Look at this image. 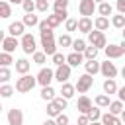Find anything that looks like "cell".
<instances>
[{
  "instance_id": "cell-1",
  "label": "cell",
  "mask_w": 125,
  "mask_h": 125,
  "mask_svg": "<svg viewBox=\"0 0 125 125\" xmlns=\"http://www.w3.org/2000/svg\"><path fill=\"white\" fill-rule=\"evenodd\" d=\"M35 84H37L35 76H31V74H21V78L16 80V88H14V90H18L20 94H25V92H31Z\"/></svg>"
},
{
  "instance_id": "cell-2",
  "label": "cell",
  "mask_w": 125,
  "mask_h": 125,
  "mask_svg": "<svg viewBox=\"0 0 125 125\" xmlns=\"http://www.w3.org/2000/svg\"><path fill=\"white\" fill-rule=\"evenodd\" d=\"M20 47L25 55H33L37 51V43H35V37L31 33H23L21 39H20Z\"/></svg>"
},
{
  "instance_id": "cell-3",
  "label": "cell",
  "mask_w": 125,
  "mask_h": 125,
  "mask_svg": "<svg viewBox=\"0 0 125 125\" xmlns=\"http://www.w3.org/2000/svg\"><path fill=\"white\" fill-rule=\"evenodd\" d=\"M88 41H90V45H94L96 49H104V47L107 45V39H105L104 31H98V29H92V31L88 33Z\"/></svg>"
},
{
  "instance_id": "cell-4",
  "label": "cell",
  "mask_w": 125,
  "mask_h": 125,
  "mask_svg": "<svg viewBox=\"0 0 125 125\" xmlns=\"http://www.w3.org/2000/svg\"><path fill=\"white\" fill-rule=\"evenodd\" d=\"M92 84H94V76L92 74H82V76H78V80H76V84H74V88H76V92H80V94H86L90 88H92Z\"/></svg>"
},
{
  "instance_id": "cell-5",
  "label": "cell",
  "mask_w": 125,
  "mask_h": 125,
  "mask_svg": "<svg viewBox=\"0 0 125 125\" xmlns=\"http://www.w3.org/2000/svg\"><path fill=\"white\" fill-rule=\"evenodd\" d=\"M35 80H37V84H41V86H49L51 80H55V70H51V68H41V70L37 72Z\"/></svg>"
},
{
  "instance_id": "cell-6",
  "label": "cell",
  "mask_w": 125,
  "mask_h": 125,
  "mask_svg": "<svg viewBox=\"0 0 125 125\" xmlns=\"http://www.w3.org/2000/svg\"><path fill=\"white\" fill-rule=\"evenodd\" d=\"M70 70H72V66L70 64H61V66H57V70H55V80H59L61 84L62 82H68V78H70Z\"/></svg>"
},
{
  "instance_id": "cell-7",
  "label": "cell",
  "mask_w": 125,
  "mask_h": 125,
  "mask_svg": "<svg viewBox=\"0 0 125 125\" xmlns=\"http://www.w3.org/2000/svg\"><path fill=\"white\" fill-rule=\"evenodd\" d=\"M6 119H8V125H23V111L18 107H12L6 115Z\"/></svg>"
},
{
  "instance_id": "cell-8",
  "label": "cell",
  "mask_w": 125,
  "mask_h": 125,
  "mask_svg": "<svg viewBox=\"0 0 125 125\" xmlns=\"http://www.w3.org/2000/svg\"><path fill=\"white\" fill-rule=\"evenodd\" d=\"M94 10H96V2H94V0H80V2H78V12H80V16L90 18V16L94 14Z\"/></svg>"
},
{
  "instance_id": "cell-9",
  "label": "cell",
  "mask_w": 125,
  "mask_h": 125,
  "mask_svg": "<svg viewBox=\"0 0 125 125\" xmlns=\"http://www.w3.org/2000/svg\"><path fill=\"white\" fill-rule=\"evenodd\" d=\"M100 72L105 76V78H115L117 76V66L113 62H109V59L105 62H100Z\"/></svg>"
},
{
  "instance_id": "cell-10",
  "label": "cell",
  "mask_w": 125,
  "mask_h": 125,
  "mask_svg": "<svg viewBox=\"0 0 125 125\" xmlns=\"http://www.w3.org/2000/svg\"><path fill=\"white\" fill-rule=\"evenodd\" d=\"M8 33H10L12 37H21V35L25 33V25H23V21H12V23L8 25Z\"/></svg>"
},
{
  "instance_id": "cell-11",
  "label": "cell",
  "mask_w": 125,
  "mask_h": 125,
  "mask_svg": "<svg viewBox=\"0 0 125 125\" xmlns=\"http://www.w3.org/2000/svg\"><path fill=\"white\" fill-rule=\"evenodd\" d=\"M20 47V41H18V37H6L4 41H2V49H4V53H14L16 49Z\"/></svg>"
},
{
  "instance_id": "cell-12",
  "label": "cell",
  "mask_w": 125,
  "mask_h": 125,
  "mask_svg": "<svg viewBox=\"0 0 125 125\" xmlns=\"http://www.w3.org/2000/svg\"><path fill=\"white\" fill-rule=\"evenodd\" d=\"M41 47H43V53L47 57H53L57 53V43H55V37L53 39H41Z\"/></svg>"
},
{
  "instance_id": "cell-13",
  "label": "cell",
  "mask_w": 125,
  "mask_h": 125,
  "mask_svg": "<svg viewBox=\"0 0 125 125\" xmlns=\"http://www.w3.org/2000/svg\"><path fill=\"white\" fill-rule=\"evenodd\" d=\"M104 51H105V57H107V59H119V57L123 55L121 47H119V45H115V43L105 45V47H104Z\"/></svg>"
},
{
  "instance_id": "cell-14",
  "label": "cell",
  "mask_w": 125,
  "mask_h": 125,
  "mask_svg": "<svg viewBox=\"0 0 125 125\" xmlns=\"http://www.w3.org/2000/svg\"><path fill=\"white\" fill-rule=\"evenodd\" d=\"M92 105H94L92 100H90L88 96H84V94H82V96L78 98V102H76V109H78L80 113H88V109H90Z\"/></svg>"
},
{
  "instance_id": "cell-15",
  "label": "cell",
  "mask_w": 125,
  "mask_h": 125,
  "mask_svg": "<svg viewBox=\"0 0 125 125\" xmlns=\"http://www.w3.org/2000/svg\"><path fill=\"white\" fill-rule=\"evenodd\" d=\"M76 29L82 31V33H90V31L94 29V21H92L90 18H84V16H82V18L78 20V27H76Z\"/></svg>"
},
{
  "instance_id": "cell-16",
  "label": "cell",
  "mask_w": 125,
  "mask_h": 125,
  "mask_svg": "<svg viewBox=\"0 0 125 125\" xmlns=\"http://www.w3.org/2000/svg\"><path fill=\"white\" fill-rule=\"evenodd\" d=\"M14 64H16V72L18 74H27L29 68H31V62L27 59H18V61H14Z\"/></svg>"
},
{
  "instance_id": "cell-17",
  "label": "cell",
  "mask_w": 125,
  "mask_h": 125,
  "mask_svg": "<svg viewBox=\"0 0 125 125\" xmlns=\"http://www.w3.org/2000/svg\"><path fill=\"white\" fill-rule=\"evenodd\" d=\"M100 121H102V125H123L121 123V119H119V115H113V113H104L102 117H100Z\"/></svg>"
},
{
  "instance_id": "cell-18",
  "label": "cell",
  "mask_w": 125,
  "mask_h": 125,
  "mask_svg": "<svg viewBox=\"0 0 125 125\" xmlns=\"http://www.w3.org/2000/svg\"><path fill=\"white\" fill-rule=\"evenodd\" d=\"M84 62V55L82 53H70V55H66V64H70V66H78V64H82Z\"/></svg>"
},
{
  "instance_id": "cell-19",
  "label": "cell",
  "mask_w": 125,
  "mask_h": 125,
  "mask_svg": "<svg viewBox=\"0 0 125 125\" xmlns=\"http://www.w3.org/2000/svg\"><path fill=\"white\" fill-rule=\"evenodd\" d=\"M109 27V18H105V16H98L96 20H94V29H98V31H105Z\"/></svg>"
},
{
  "instance_id": "cell-20",
  "label": "cell",
  "mask_w": 125,
  "mask_h": 125,
  "mask_svg": "<svg viewBox=\"0 0 125 125\" xmlns=\"http://www.w3.org/2000/svg\"><path fill=\"white\" fill-rule=\"evenodd\" d=\"M74 92H76L74 84H70V82H62V84H61V94H62V98L70 100V98L74 96Z\"/></svg>"
},
{
  "instance_id": "cell-21",
  "label": "cell",
  "mask_w": 125,
  "mask_h": 125,
  "mask_svg": "<svg viewBox=\"0 0 125 125\" xmlns=\"http://www.w3.org/2000/svg\"><path fill=\"white\" fill-rule=\"evenodd\" d=\"M84 68H86V72H88V74H92V76H94V74H98V72H100V62H98L96 59L86 61V62H84Z\"/></svg>"
},
{
  "instance_id": "cell-22",
  "label": "cell",
  "mask_w": 125,
  "mask_h": 125,
  "mask_svg": "<svg viewBox=\"0 0 125 125\" xmlns=\"http://www.w3.org/2000/svg\"><path fill=\"white\" fill-rule=\"evenodd\" d=\"M96 10H98V14L100 16H111V12H113V8H111V4H107V2H100V4H96Z\"/></svg>"
},
{
  "instance_id": "cell-23",
  "label": "cell",
  "mask_w": 125,
  "mask_h": 125,
  "mask_svg": "<svg viewBox=\"0 0 125 125\" xmlns=\"http://www.w3.org/2000/svg\"><path fill=\"white\" fill-rule=\"evenodd\" d=\"M117 92V84H115V80L113 78H105L104 80V94H115Z\"/></svg>"
},
{
  "instance_id": "cell-24",
  "label": "cell",
  "mask_w": 125,
  "mask_h": 125,
  "mask_svg": "<svg viewBox=\"0 0 125 125\" xmlns=\"http://www.w3.org/2000/svg\"><path fill=\"white\" fill-rule=\"evenodd\" d=\"M59 113H62V109H61V107L57 105V102H55V100H51V102L47 104V115L55 119V117H57Z\"/></svg>"
},
{
  "instance_id": "cell-25",
  "label": "cell",
  "mask_w": 125,
  "mask_h": 125,
  "mask_svg": "<svg viewBox=\"0 0 125 125\" xmlns=\"http://www.w3.org/2000/svg\"><path fill=\"white\" fill-rule=\"evenodd\" d=\"M55 94H57V92L51 88V84L41 88V100H45V102H51V100H55Z\"/></svg>"
},
{
  "instance_id": "cell-26",
  "label": "cell",
  "mask_w": 125,
  "mask_h": 125,
  "mask_svg": "<svg viewBox=\"0 0 125 125\" xmlns=\"http://www.w3.org/2000/svg\"><path fill=\"white\" fill-rule=\"evenodd\" d=\"M45 21L49 23V27H51V29H55V27H57L59 23H62L64 20H62L59 14H51V16H47V18H45Z\"/></svg>"
},
{
  "instance_id": "cell-27",
  "label": "cell",
  "mask_w": 125,
  "mask_h": 125,
  "mask_svg": "<svg viewBox=\"0 0 125 125\" xmlns=\"http://www.w3.org/2000/svg\"><path fill=\"white\" fill-rule=\"evenodd\" d=\"M10 16H12V6H10L8 0H2L0 2V20L2 18H10Z\"/></svg>"
},
{
  "instance_id": "cell-28",
  "label": "cell",
  "mask_w": 125,
  "mask_h": 125,
  "mask_svg": "<svg viewBox=\"0 0 125 125\" xmlns=\"http://www.w3.org/2000/svg\"><path fill=\"white\" fill-rule=\"evenodd\" d=\"M21 21H23V25H25V27H33V25H37V23H39V18H37L35 14H25Z\"/></svg>"
},
{
  "instance_id": "cell-29",
  "label": "cell",
  "mask_w": 125,
  "mask_h": 125,
  "mask_svg": "<svg viewBox=\"0 0 125 125\" xmlns=\"http://www.w3.org/2000/svg\"><path fill=\"white\" fill-rule=\"evenodd\" d=\"M111 25L117 27V29H123V27H125V16H123V14H115V16L111 18Z\"/></svg>"
},
{
  "instance_id": "cell-30",
  "label": "cell",
  "mask_w": 125,
  "mask_h": 125,
  "mask_svg": "<svg viewBox=\"0 0 125 125\" xmlns=\"http://www.w3.org/2000/svg\"><path fill=\"white\" fill-rule=\"evenodd\" d=\"M98 51H100V49H96L94 45L86 47L84 53H82V55H84V61H92V59H96V57H98Z\"/></svg>"
},
{
  "instance_id": "cell-31",
  "label": "cell",
  "mask_w": 125,
  "mask_h": 125,
  "mask_svg": "<svg viewBox=\"0 0 125 125\" xmlns=\"http://www.w3.org/2000/svg\"><path fill=\"white\" fill-rule=\"evenodd\" d=\"M109 96L107 94H100V96H96V100H94V104L98 105V107H107L109 105Z\"/></svg>"
},
{
  "instance_id": "cell-32",
  "label": "cell",
  "mask_w": 125,
  "mask_h": 125,
  "mask_svg": "<svg viewBox=\"0 0 125 125\" xmlns=\"http://www.w3.org/2000/svg\"><path fill=\"white\" fill-rule=\"evenodd\" d=\"M109 113H113V115H119L121 111H123V102L121 100H117V102H109Z\"/></svg>"
},
{
  "instance_id": "cell-33",
  "label": "cell",
  "mask_w": 125,
  "mask_h": 125,
  "mask_svg": "<svg viewBox=\"0 0 125 125\" xmlns=\"http://www.w3.org/2000/svg\"><path fill=\"white\" fill-rule=\"evenodd\" d=\"M70 47H72L76 53H84V49H86L88 45H86L84 39H72V45H70Z\"/></svg>"
},
{
  "instance_id": "cell-34",
  "label": "cell",
  "mask_w": 125,
  "mask_h": 125,
  "mask_svg": "<svg viewBox=\"0 0 125 125\" xmlns=\"http://www.w3.org/2000/svg\"><path fill=\"white\" fill-rule=\"evenodd\" d=\"M86 115H88V119H90V121H100L102 111H100V107H94V105H92V107L88 109V113H86Z\"/></svg>"
},
{
  "instance_id": "cell-35",
  "label": "cell",
  "mask_w": 125,
  "mask_h": 125,
  "mask_svg": "<svg viewBox=\"0 0 125 125\" xmlns=\"http://www.w3.org/2000/svg\"><path fill=\"white\" fill-rule=\"evenodd\" d=\"M10 64H14L12 53H0V66H10Z\"/></svg>"
},
{
  "instance_id": "cell-36",
  "label": "cell",
  "mask_w": 125,
  "mask_h": 125,
  "mask_svg": "<svg viewBox=\"0 0 125 125\" xmlns=\"http://www.w3.org/2000/svg\"><path fill=\"white\" fill-rule=\"evenodd\" d=\"M68 2H70V0H55V4H53V10H55V14H59V12H64V10L68 8Z\"/></svg>"
},
{
  "instance_id": "cell-37",
  "label": "cell",
  "mask_w": 125,
  "mask_h": 125,
  "mask_svg": "<svg viewBox=\"0 0 125 125\" xmlns=\"http://www.w3.org/2000/svg\"><path fill=\"white\" fill-rule=\"evenodd\" d=\"M12 94H14V86H10V84L0 86V98H12Z\"/></svg>"
},
{
  "instance_id": "cell-38",
  "label": "cell",
  "mask_w": 125,
  "mask_h": 125,
  "mask_svg": "<svg viewBox=\"0 0 125 125\" xmlns=\"http://www.w3.org/2000/svg\"><path fill=\"white\" fill-rule=\"evenodd\" d=\"M10 78H12V70H10L8 66H0V82L6 84Z\"/></svg>"
},
{
  "instance_id": "cell-39",
  "label": "cell",
  "mask_w": 125,
  "mask_h": 125,
  "mask_svg": "<svg viewBox=\"0 0 125 125\" xmlns=\"http://www.w3.org/2000/svg\"><path fill=\"white\" fill-rule=\"evenodd\" d=\"M33 62H35V64H45V62H47V55H45L43 51H35V53H33Z\"/></svg>"
},
{
  "instance_id": "cell-40",
  "label": "cell",
  "mask_w": 125,
  "mask_h": 125,
  "mask_svg": "<svg viewBox=\"0 0 125 125\" xmlns=\"http://www.w3.org/2000/svg\"><path fill=\"white\" fill-rule=\"evenodd\" d=\"M21 8L25 14H33L35 12V0H23L21 2Z\"/></svg>"
},
{
  "instance_id": "cell-41",
  "label": "cell",
  "mask_w": 125,
  "mask_h": 125,
  "mask_svg": "<svg viewBox=\"0 0 125 125\" xmlns=\"http://www.w3.org/2000/svg\"><path fill=\"white\" fill-rule=\"evenodd\" d=\"M57 43H59L61 47H70V45H72V39H70L68 33H64V35H61V37L57 39Z\"/></svg>"
},
{
  "instance_id": "cell-42",
  "label": "cell",
  "mask_w": 125,
  "mask_h": 125,
  "mask_svg": "<svg viewBox=\"0 0 125 125\" xmlns=\"http://www.w3.org/2000/svg\"><path fill=\"white\" fill-rule=\"evenodd\" d=\"M35 10L37 12H47L49 10V2L47 0H35Z\"/></svg>"
},
{
  "instance_id": "cell-43",
  "label": "cell",
  "mask_w": 125,
  "mask_h": 125,
  "mask_svg": "<svg viewBox=\"0 0 125 125\" xmlns=\"http://www.w3.org/2000/svg\"><path fill=\"white\" fill-rule=\"evenodd\" d=\"M64 27H66V31H76V27H78V20L68 18V20H66V23H64Z\"/></svg>"
},
{
  "instance_id": "cell-44",
  "label": "cell",
  "mask_w": 125,
  "mask_h": 125,
  "mask_svg": "<svg viewBox=\"0 0 125 125\" xmlns=\"http://www.w3.org/2000/svg\"><path fill=\"white\" fill-rule=\"evenodd\" d=\"M53 62H55L57 66H61V64L66 62V57H64L62 53H55V55H53Z\"/></svg>"
},
{
  "instance_id": "cell-45",
  "label": "cell",
  "mask_w": 125,
  "mask_h": 125,
  "mask_svg": "<svg viewBox=\"0 0 125 125\" xmlns=\"http://www.w3.org/2000/svg\"><path fill=\"white\" fill-rule=\"evenodd\" d=\"M55 121H57V125H68V123H70V119H68L66 113H59V115L55 117Z\"/></svg>"
},
{
  "instance_id": "cell-46",
  "label": "cell",
  "mask_w": 125,
  "mask_h": 125,
  "mask_svg": "<svg viewBox=\"0 0 125 125\" xmlns=\"http://www.w3.org/2000/svg\"><path fill=\"white\" fill-rule=\"evenodd\" d=\"M55 102H57V105H59L61 109H66V105H68V100H66V98H62V96H59V98L55 96Z\"/></svg>"
},
{
  "instance_id": "cell-47",
  "label": "cell",
  "mask_w": 125,
  "mask_h": 125,
  "mask_svg": "<svg viewBox=\"0 0 125 125\" xmlns=\"http://www.w3.org/2000/svg\"><path fill=\"white\" fill-rule=\"evenodd\" d=\"M39 33H41V39H53L55 37L53 29H45V31H39Z\"/></svg>"
},
{
  "instance_id": "cell-48",
  "label": "cell",
  "mask_w": 125,
  "mask_h": 125,
  "mask_svg": "<svg viewBox=\"0 0 125 125\" xmlns=\"http://www.w3.org/2000/svg\"><path fill=\"white\" fill-rule=\"evenodd\" d=\"M88 123H90L88 115H86V113H80V117H78V123H76V125H88Z\"/></svg>"
},
{
  "instance_id": "cell-49",
  "label": "cell",
  "mask_w": 125,
  "mask_h": 125,
  "mask_svg": "<svg viewBox=\"0 0 125 125\" xmlns=\"http://www.w3.org/2000/svg\"><path fill=\"white\" fill-rule=\"evenodd\" d=\"M115 6H117V10H119V14H123V16H125V0H117V4H115Z\"/></svg>"
},
{
  "instance_id": "cell-50",
  "label": "cell",
  "mask_w": 125,
  "mask_h": 125,
  "mask_svg": "<svg viewBox=\"0 0 125 125\" xmlns=\"http://www.w3.org/2000/svg\"><path fill=\"white\" fill-rule=\"evenodd\" d=\"M37 27H39V31H45V29H51V27H49V23H47L45 20H43V21H39V23H37Z\"/></svg>"
},
{
  "instance_id": "cell-51",
  "label": "cell",
  "mask_w": 125,
  "mask_h": 125,
  "mask_svg": "<svg viewBox=\"0 0 125 125\" xmlns=\"http://www.w3.org/2000/svg\"><path fill=\"white\" fill-rule=\"evenodd\" d=\"M115 94L119 96V100H121V102H125V86H123V88H117V92H115Z\"/></svg>"
},
{
  "instance_id": "cell-52",
  "label": "cell",
  "mask_w": 125,
  "mask_h": 125,
  "mask_svg": "<svg viewBox=\"0 0 125 125\" xmlns=\"http://www.w3.org/2000/svg\"><path fill=\"white\" fill-rule=\"evenodd\" d=\"M43 125H57V121L51 117V119H45V121H43Z\"/></svg>"
},
{
  "instance_id": "cell-53",
  "label": "cell",
  "mask_w": 125,
  "mask_h": 125,
  "mask_svg": "<svg viewBox=\"0 0 125 125\" xmlns=\"http://www.w3.org/2000/svg\"><path fill=\"white\" fill-rule=\"evenodd\" d=\"M119 119H121V123H125V107H123V111L119 113Z\"/></svg>"
},
{
  "instance_id": "cell-54",
  "label": "cell",
  "mask_w": 125,
  "mask_h": 125,
  "mask_svg": "<svg viewBox=\"0 0 125 125\" xmlns=\"http://www.w3.org/2000/svg\"><path fill=\"white\" fill-rule=\"evenodd\" d=\"M4 39H6V33H4V31H2V29H0V43H2V41H4Z\"/></svg>"
},
{
  "instance_id": "cell-55",
  "label": "cell",
  "mask_w": 125,
  "mask_h": 125,
  "mask_svg": "<svg viewBox=\"0 0 125 125\" xmlns=\"http://www.w3.org/2000/svg\"><path fill=\"white\" fill-rule=\"evenodd\" d=\"M8 2H10V4H21L23 0H8Z\"/></svg>"
},
{
  "instance_id": "cell-56",
  "label": "cell",
  "mask_w": 125,
  "mask_h": 125,
  "mask_svg": "<svg viewBox=\"0 0 125 125\" xmlns=\"http://www.w3.org/2000/svg\"><path fill=\"white\" fill-rule=\"evenodd\" d=\"M119 47H121V51H123V53H125V39H123V41H121V45H119Z\"/></svg>"
},
{
  "instance_id": "cell-57",
  "label": "cell",
  "mask_w": 125,
  "mask_h": 125,
  "mask_svg": "<svg viewBox=\"0 0 125 125\" xmlns=\"http://www.w3.org/2000/svg\"><path fill=\"white\" fill-rule=\"evenodd\" d=\"M88 125H102V121H90Z\"/></svg>"
},
{
  "instance_id": "cell-58",
  "label": "cell",
  "mask_w": 125,
  "mask_h": 125,
  "mask_svg": "<svg viewBox=\"0 0 125 125\" xmlns=\"http://www.w3.org/2000/svg\"><path fill=\"white\" fill-rule=\"evenodd\" d=\"M121 76H123V78H125V66H123V68H121Z\"/></svg>"
},
{
  "instance_id": "cell-59",
  "label": "cell",
  "mask_w": 125,
  "mask_h": 125,
  "mask_svg": "<svg viewBox=\"0 0 125 125\" xmlns=\"http://www.w3.org/2000/svg\"><path fill=\"white\" fill-rule=\"evenodd\" d=\"M94 2H96V4H100V2H105V0H94Z\"/></svg>"
},
{
  "instance_id": "cell-60",
  "label": "cell",
  "mask_w": 125,
  "mask_h": 125,
  "mask_svg": "<svg viewBox=\"0 0 125 125\" xmlns=\"http://www.w3.org/2000/svg\"><path fill=\"white\" fill-rule=\"evenodd\" d=\"M123 39H125V27H123Z\"/></svg>"
},
{
  "instance_id": "cell-61",
  "label": "cell",
  "mask_w": 125,
  "mask_h": 125,
  "mask_svg": "<svg viewBox=\"0 0 125 125\" xmlns=\"http://www.w3.org/2000/svg\"><path fill=\"white\" fill-rule=\"evenodd\" d=\"M0 111H2V105H0Z\"/></svg>"
}]
</instances>
